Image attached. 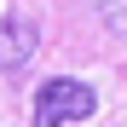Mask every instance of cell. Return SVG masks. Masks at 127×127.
Returning a JSON list of instances; mask_svg holds the SVG:
<instances>
[{
  "instance_id": "6da1fadb",
  "label": "cell",
  "mask_w": 127,
  "mask_h": 127,
  "mask_svg": "<svg viewBox=\"0 0 127 127\" xmlns=\"http://www.w3.org/2000/svg\"><path fill=\"white\" fill-rule=\"evenodd\" d=\"M93 110H98V93L87 87V81L52 75V81H40V93H35L29 127H69V121H87Z\"/></svg>"
},
{
  "instance_id": "7a4b0ae2",
  "label": "cell",
  "mask_w": 127,
  "mask_h": 127,
  "mask_svg": "<svg viewBox=\"0 0 127 127\" xmlns=\"http://www.w3.org/2000/svg\"><path fill=\"white\" fill-rule=\"evenodd\" d=\"M40 52V23L29 12H6L0 17V69H23Z\"/></svg>"
},
{
  "instance_id": "3957f363",
  "label": "cell",
  "mask_w": 127,
  "mask_h": 127,
  "mask_svg": "<svg viewBox=\"0 0 127 127\" xmlns=\"http://www.w3.org/2000/svg\"><path fill=\"white\" fill-rule=\"evenodd\" d=\"M93 6V17L104 29H116V35H127V0H87Z\"/></svg>"
}]
</instances>
